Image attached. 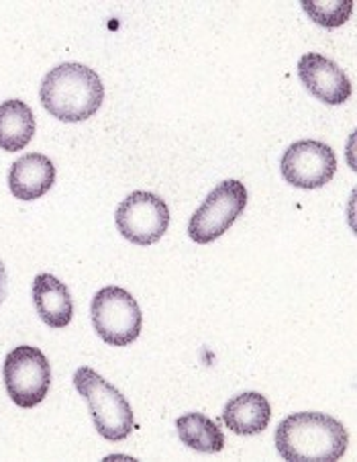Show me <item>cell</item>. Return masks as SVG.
Returning <instances> with one entry per match:
<instances>
[{"instance_id":"4","label":"cell","mask_w":357,"mask_h":462,"mask_svg":"<svg viewBox=\"0 0 357 462\" xmlns=\"http://www.w3.org/2000/svg\"><path fill=\"white\" fill-rule=\"evenodd\" d=\"M92 326L108 346H129L142 334L143 315L135 297L121 287L100 289L90 307Z\"/></svg>"},{"instance_id":"10","label":"cell","mask_w":357,"mask_h":462,"mask_svg":"<svg viewBox=\"0 0 357 462\" xmlns=\"http://www.w3.org/2000/svg\"><path fill=\"white\" fill-rule=\"evenodd\" d=\"M56 182V166L43 153H27L11 166L9 189L19 201H35Z\"/></svg>"},{"instance_id":"12","label":"cell","mask_w":357,"mask_h":462,"mask_svg":"<svg viewBox=\"0 0 357 462\" xmlns=\"http://www.w3.org/2000/svg\"><path fill=\"white\" fill-rule=\"evenodd\" d=\"M271 407L268 399L258 391H247L233 397L223 410V423L233 434L255 436L268 428Z\"/></svg>"},{"instance_id":"8","label":"cell","mask_w":357,"mask_h":462,"mask_svg":"<svg viewBox=\"0 0 357 462\" xmlns=\"http://www.w3.org/2000/svg\"><path fill=\"white\" fill-rule=\"evenodd\" d=\"M337 172V158L327 143L302 140L292 143L282 158L284 180L297 189H321Z\"/></svg>"},{"instance_id":"14","label":"cell","mask_w":357,"mask_h":462,"mask_svg":"<svg viewBox=\"0 0 357 462\" xmlns=\"http://www.w3.org/2000/svg\"><path fill=\"white\" fill-rule=\"evenodd\" d=\"M176 430L182 444L197 452L215 454L224 448V436L221 432L219 423L198 411L186 413L182 418H178Z\"/></svg>"},{"instance_id":"16","label":"cell","mask_w":357,"mask_h":462,"mask_svg":"<svg viewBox=\"0 0 357 462\" xmlns=\"http://www.w3.org/2000/svg\"><path fill=\"white\" fill-rule=\"evenodd\" d=\"M6 287H9V282H6V271L3 260H0V303H3L6 297Z\"/></svg>"},{"instance_id":"6","label":"cell","mask_w":357,"mask_h":462,"mask_svg":"<svg viewBox=\"0 0 357 462\" xmlns=\"http://www.w3.org/2000/svg\"><path fill=\"white\" fill-rule=\"evenodd\" d=\"M247 205V189L239 180H224L213 189L188 223V236L197 244H211L229 231Z\"/></svg>"},{"instance_id":"13","label":"cell","mask_w":357,"mask_h":462,"mask_svg":"<svg viewBox=\"0 0 357 462\" xmlns=\"http://www.w3.org/2000/svg\"><path fill=\"white\" fill-rule=\"evenodd\" d=\"M35 134V115L27 103L11 98L0 105V150H25Z\"/></svg>"},{"instance_id":"9","label":"cell","mask_w":357,"mask_h":462,"mask_svg":"<svg viewBox=\"0 0 357 462\" xmlns=\"http://www.w3.org/2000/svg\"><path fill=\"white\" fill-rule=\"evenodd\" d=\"M298 76L310 95L327 105H343L352 97L347 74L321 53H305L298 61Z\"/></svg>"},{"instance_id":"11","label":"cell","mask_w":357,"mask_h":462,"mask_svg":"<svg viewBox=\"0 0 357 462\" xmlns=\"http://www.w3.org/2000/svg\"><path fill=\"white\" fill-rule=\"evenodd\" d=\"M33 303L39 318L53 329L66 328L74 318V303L68 287L53 274L41 273L33 281Z\"/></svg>"},{"instance_id":"2","label":"cell","mask_w":357,"mask_h":462,"mask_svg":"<svg viewBox=\"0 0 357 462\" xmlns=\"http://www.w3.org/2000/svg\"><path fill=\"white\" fill-rule=\"evenodd\" d=\"M43 109L51 117L66 123H80L90 119L105 101V84L88 66L66 61L48 72L41 90Z\"/></svg>"},{"instance_id":"7","label":"cell","mask_w":357,"mask_h":462,"mask_svg":"<svg viewBox=\"0 0 357 462\" xmlns=\"http://www.w3.org/2000/svg\"><path fill=\"white\" fill-rule=\"evenodd\" d=\"M121 236L137 245L160 242L169 226V209L166 201L153 192H131L123 199L114 215Z\"/></svg>"},{"instance_id":"5","label":"cell","mask_w":357,"mask_h":462,"mask_svg":"<svg viewBox=\"0 0 357 462\" xmlns=\"http://www.w3.org/2000/svg\"><path fill=\"white\" fill-rule=\"evenodd\" d=\"M3 376L11 402L19 407H35L48 397L51 368L35 346H17L6 354Z\"/></svg>"},{"instance_id":"15","label":"cell","mask_w":357,"mask_h":462,"mask_svg":"<svg viewBox=\"0 0 357 462\" xmlns=\"http://www.w3.org/2000/svg\"><path fill=\"white\" fill-rule=\"evenodd\" d=\"M302 9L313 19L316 25L335 29L352 17L353 0H331V3H323V0H305Z\"/></svg>"},{"instance_id":"1","label":"cell","mask_w":357,"mask_h":462,"mask_svg":"<svg viewBox=\"0 0 357 462\" xmlns=\"http://www.w3.org/2000/svg\"><path fill=\"white\" fill-rule=\"evenodd\" d=\"M276 448L290 462H335L349 444L347 430L335 418L316 411L288 415L276 430Z\"/></svg>"},{"instance_id":"3","label":"cell","mask_w":357,"mask_h":462,"mask_svg":"<svg viewBox=\"0 0 357 462\" xmlns=\"http://www.w3.org/2000/svg\"><path fill=\"white\" fill-rule=\"evenodd\" d=\"M74 387L87 399L88 410L98 434L111 442L125 440L133 432L135 420L131 405L119 389L106 383L92 368H78L74 374Z\"/></svg>"}]
</instances>
